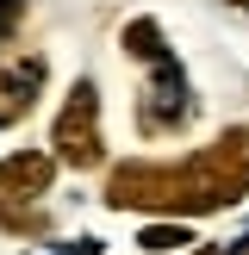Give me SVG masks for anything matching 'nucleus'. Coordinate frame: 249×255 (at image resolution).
<instances>
[{
    "mask_svg": "<svg viewBox=\"0 0 249 255\" xmlns=\"http://www.w3.org/2000/svg\"><path fill=\"white\" fill-rule=\"evenodd\" d=\"M56 149L75 162V168H87V162L100 156V143H94V81H81V87H75L69 112L56 119Z\"/></svg>",
    "mask_w": 249,
    "mask_h": 255,
    "instance_id": "nucleus-1",
    "label": "nucleus"
},
{
    "mask_svg": "<svg viewBox=\"0 0 249 255\" xmlns=\"http://www.w3.org/2000/svg\"><path fill=\"white\" fill-rule=\"evenodd\" d=\"M44 181H50L44 156H6L0 162V187H31V193H44Z\"/></svg>",
    "mask_w": 249,
    "mask_h": 255,
    "instance_id": "nucleus-2",
    "label": "nucleus"
},
{
    "mask_svg": "<svg viewBox=\"0 0 249 255\" xmlns=\"http://www.w3.org/2000/svg\"><path fill=\"white\" fill-rule=\"evenodd\" d=\"M124 50L143 56V62H162V25L156 19H131L124 25Z\"/></svg>",
    "mask_w": 249,
    "mask_h": 255,
    "instance_id": "nucleus-3",
    "label": "nucleus"
},
{
    "mask_svg": "<svg viewBox=\"0 0 249 255\" xmlns=\"http://www.w3.org/2000/svg\"><path fill=\"white\" fill-rule=\"evenodd\" d=\"M137 243L156 249V255H168V249H187V243H193V231H187V224H143Z\"/></svg>",
    "mask_w": 249,
    "mask_h": 255,
    "instance_id": "nucleus-4",
    "label": "nucleus"
},
{
    "mask_svg": "<svg viewBox=\"0 0 249 255\" xmlns=\"http://www.w3.org/2000/svg\"><path fill=\"white\" fill-rule=\"evenodd\" d=\"M19 12H25V0H0V44H6V31H12Z\"/></svg>",
    "mask_w": 249,
    "mask_h": 255,
    "instance_id": "nucleus-5",
    "label": "nucleus"
},
{
    "mask_svg": "<svg viewBox=\"0 0 249 255\" xmlns=\"http://www.w3.org/2000/svg\"><path fill=\"white\" fill-rule=\"evenodd\" d=\"M56 255H100V243L87 237V243H75V249H56Z\"/></svg>",
    "mask_w": 249,
    "mask_h": 255,
    "instance_id": "nucleus-6",
    "label": "nucleus"
},
{
    "mask_svg": "<svg viewBox=\"0 0 249 255\" xmlns=\"http://www.w3.org/2000/svg\"><path fill=\"white\" fill-rule=\"evenodd\" d=\"M199 255H218V249H199Z\"/></svg>",
    "mask_w": 249,
    "mask_h": 255,
    "instance_id": "nucleus-7",
    "label": "nucleus"
},
{
    "mask_svg": "<svg viewBox=\"0 0 249 255\" xmlns=\"http://www.w3.org/2000/svg\"><path fill=\"white\" fill-rule=\"evenodd\" d=\"M0 125H6V112H0Z\"/></svg>",
    "mask_w": 249,
    "mask_h": 255,
    "instance_id": "nucleus-8",
    "label": "nucleus"
}]
</instances>
